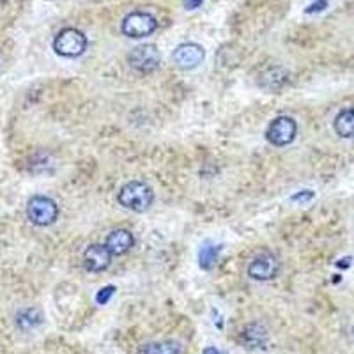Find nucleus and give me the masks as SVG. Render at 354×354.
Returning a JSON list of instances; mask_svg holds the SVG:
<instances>
[{"mask_svg": "<svg viewBox=\"0 0 354 354\" xmlns=\"http://www.w3.org/2000/svg\"><path fill=\"white\" fill-rule=\"evenodd\" d=\"M117 201L122 207L135 213H144L153 205L154 192L149 185L142 181H129L119 189Z\"/></svg>", "mask_w": 354, "mask_h": 354, "instance_id": "obj_1", "label": "nucleus"}, {"mask_svg": "<svg viewBox=\"0 0 354 354\" xmlns=\"http://www.w3.org/2000/svg\"><path fill=\"white\" fill-rule=\"evenodd\" d=\"M85 48H87V37L78 28H64L53 39V50L61 57H68V59L82 55Z\"/></svg>", "mask_w": 354, "mask_h": 354, "instance_id": "obj_2", "label": "nucleus"}, {"mask_svg": "<svg viewBox=\"0 0 354 354\" xmlns=\"http://www.w3.org/2000/svg\"><path fill=\"white\" fill-rule=\"evenodd\" d=\"M27 216L37 227L52 225L59 216V205L55 201L43 195H36L28 201L27 204Z\"/></svg>", "mask_w": 354, "mask_h": 354, "instance_id": "obj_3", "label": "nucleus"}, {"mask_svg": "<svg viewBox=\"0 0 354 354\" xmlns=\"http://www.w3.org/2000/svg\"><path fill=\"white\" fill-rule=\"evenodd\" d=\"M280 259L273 254V252H261L254 261L248 266V277L259 280V282H268L273 280L280 273Z\"/></svg>", "mask_w": 354, "mask_h": 354, "instance_id": "obj_4", "label": "nucleus"}, {"mask_svg": "<svg viewBox=\"0 0 354 354\" xmlns=\"http://www.w3.org/2000/svg\"><path fill=\"white\" fill-rule=\"evenodd\" d=\"M122 34L128 37H145L151 36L158 28L156 18L149 12L135 11L122 20Z\"/></svg>", "mask_w": 354, "mask_h": 354, "instance_id": "obj_5", "label": "nucleus"}, {"mask_svg": "<svg viewBox=\"0 0 354 354\" xmlns=\"http://www.w3.org/2000/svg\"><path fill=\"white\" fill-rule=\"evenodd\" d=\"M296 133H298V124L294 121L292 117H277L273 122L268 128V133H266V138L268 142L277 147H283V145H289L290 142L296 138Z\"/></svg>", "mask_w": 354, "mask_h": 354, "instance_id": "obj_6", "label": "nucleus"}, {"mask_svg": "<svg viewBox=\"0 0 354 354\" xmlns=\"http://www.w3.org/2000/svg\"><path fill=\"white\" fill-rule=\"evenodd\" d=\"M128 61L133 69L140 73H153L160 68L161 57L154 44H140L137 48H133L128 55Z\"/></svg>", "mask_w": 354, "mask_h": 354, "instance_id": "obj_7", "label": "nucleus"}, {"mask_svg": "<svg viewBox=\"0 0 354 354\" xmlns=\"http://www.w3.org/2000/svg\"><path fill=\"white\" fill-rule=\"evenodd\" d=\"M205 52L201 44L197 43H183L179 44L172 53V59L176 62L177 68L181 69H195L198 64H202L204 61Z\"/></svg>", "mask_w": 354, "mask_h": 354, "instance_id": "obj_8", "label": "nucleus"}, {"mask_svg": "<svg viewBox=\"0 0 354 354\" xmlns=\"http://www.w3.org/2000/svg\"><path fill=\"white\" fill-rule=\"evenodd\" d=\"M112 261V254L106 245H91L84 254L85 270L91 273H101L105 271Z\"/></svg>", "mask_w": 354, "mask_h": 354, "instance_id": "obj_9", "label": "nucleus"}, {"mask_svg": "<svg viewBox=\"0 0 354 354\" xmlns=\"http://www.w3.org/2000/svg\"><path fill=\"white\" fill-rule=\"evenodd\" d=\"M270 340V335L262 324L259 322H250L243 328L241 335H239V342L248 349H266Z\"/></svg>", "mask_w": 354, "mask_h": 354, "instance_id": "obj_10", "label": "nucleus"}, {"mask_svg": "<svg viewBox=\"0 0 354 354\" xmlns=\"http://www.w3.org/2000/svg\"><path fill=\"white\" fill-rule=\"evenodd\" d=\"M105 245L106 248L110 250V254L112 255H124L133 248V245H135V238H133V234L129 232V230L117 229V230H112V232L106 236Z\"/></svg>", "mask_w": 354, "mask_h": 354, "instance_id": "obj_11", "label": "nucleus"}, {"mask_svg": "<svg viewBox=\"0 0 354 354\" xmlns=\"http://www.w3.org/2000/svg\"><path fill=\"white\" fill-rule=\"evenodd\" d=\"M137 354H183V346L177 340H160L140 346Z\"/></svg>", "mask_w": 354, "mask_h": 354, "instance_id": "obj_12", "label": "nucleus"}, {"mask_svg": "<svg viewBox=\"0 0 354 354\" xmlns=\"http://www.w3.org/2000/svg\"><path fill=\"white\" fill-rule=\"evenodd\" d=\"M335 131L342 138H354V109H346L335 117Z\"/></svg>", "mask_w": 354, "mask_h": 354, "instance_id": "obj_13", "label": "nucleus"}, {"mask_svg": "<svg viewBox=\"0 0 354 354\" xmlns=\"http://www.w3.org/2000/svg\"><path fill=\"white\" fill-rule=\"evenodd\" d=\"M221 252V245H211V243H205L204 246L198 252V264H201L202 270H211L218 261V255Z\"/></svg>", "mask_w": 354, "mask_h": 354, "instance_id": "obj_14", "label": "nucleus"}, {"mask_svg": "<svg viewBox=\"0 0 354 354\" xmlns=\"http://www.w3.org/2000/svg\"><path fill=\"white\" fill-rule=\"evenodd\" d=\"M41 322H43V315L36 308L21 310L20 314L17 315V324L21 330H32V328L39 326Z\"/></svg>", "mask_w": 354, "mask_h": 354, "instance_id": "obj_15", "label": "nucleus"}, {"mask_svg": "<svg viewBox=\"0 0 354 354\" xmlns=\"http://www.w3.org/2000/svg\"><path fill=\"white\" fill-rule=\"evenodd\" d=\"M113 294H115V287L113 286H106V287H103V289L97 290V294H96L97 305H106Z\"/></svg>", "mask_w": 354, "mask_h": 354, "instance_id": "obj_16", "label": "nucleus"}, {"mask_svg": "<svg viewBox=\"0 0 354 354\" xmlns=\"http://www.w3.org/2000/svg\"><path fill=\"white\" fill-rule=\"evenodd\" d=\"M328 6V0H317V2H314V4H310L308 8H306V12H319L322 11V9H326Z\"/></svg>", "mask_w": 354, "mask_h": 354, "instance_id": "obj_17", "label": "nucleus"}, {"mask_svg": "<svg viewBox=\"0 0 354 354\" xmlns=\"http://www.w3.org/2000/svg\"><path fill=\"white\" fill-rule=\"evenodd\" d=\"M310 198H314V192H310V189H305V192H301V194H296L292 195V201H310Z\"/></svg>", "mask_w": 354, "mask_h": 354, "instance_id": "obj_18", "label": "nucleus"}, {"mask_svg": "<svg viewBox=\"0 0 354 354\" xmlns=\"http://www.w3.org/2000/svg\"><path fill=\"white\" fill-rule=\"evenodd\" d=\"M202 6V0H186V9H197Z\"/></svg>", "mask_w": 354, "mask_h": 354, "instance_id": "obj_19", "label": "nucleus"}, {"mask_svg": "<svg viewBox=\"0 0 354 354\" xmlns=\"http://www.w3.org/2000/svg\"><path fill=\"white\" fill-rule=\"evenodd\" d=\"M202 354H227V353H223V351H220V349H216V347L209 346V347H205L204 353H202Z\"/></svg>", "mask_w": 354, "mask_h": 354, "instance_id": "obj_20", "label": "nucleus"}, {"mask_svg": "<svg viewBox=\"0 0 354 354\" xmlns=\"http://www.w3.org/2000/svg\"><path fill=\"white\" fill-rule=\"evenodd\" d=\"M353 331H354V330H353Z\"/></svg>", "mask_w": 354, "mask_h": 354, "instance_id": "obj_21", "label": "nucleus"}]
</instances>
